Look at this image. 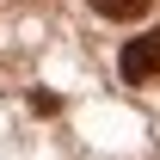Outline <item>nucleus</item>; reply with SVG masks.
Here are the masks:
<instances>
[{
    "label": "nucleus",
    "mask_w": 160,
    "mask_h": 160,
    "mask_svg": "<svg viewBox=\"0 0 160 160\" xmlns=\"http://www.w3.org/2000/svg\"><path fill=\"white\" fill-rule=\"evenodd\" d=\"M86 6H92L99 19H142L154 0H86Z\"/></svg>",
    "instance_id": "obj_2"
},
{
    "label": "nucleus",
    "mask_w": 160,
    "mask_h": 160,
    "mask_svg": "<svg viewBox=\"0 0 160 160\" xmlns=\"http://www.w3.org/2000/svg\"><path fill=\"white\" fill-rule=\"evenodd\" d=\"M117 74L129 80V86H148V80H160V31H148V37H129V43H123Z\"/></svg>",
    "instance_id": "obj_1"
}]
</instances>
